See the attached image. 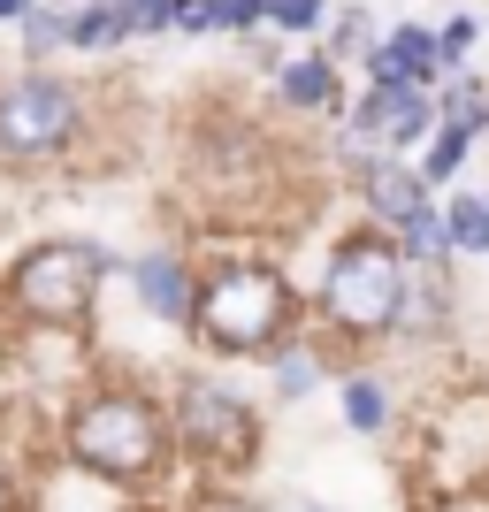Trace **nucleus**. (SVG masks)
I'll list each match as a JSON object with an SVG mask.
<instances>
[{
	"label": "nucleus",
	"mask_w": 489,
	"mask_h": 512,
	"mask_svg": "<svg viewBox=\"0 0 489 512\" xmlns=\"http://www.w3.org/2000/svg\"><path fill=\"white\" fill-rule=\"evenodd\" d=\"M54 459L77 467L85 482L146 505V497L184 482V451H176V421H169V390L138 383L130 367H92L62 390L54 413Z\"/></svg>",
	"instance_id": "nucleus-1"
},
{
	"label": "nucleus",
	"mask_w": 489,
	"mask_h": 512,
	"mask_svg": "<svg viewBox=\"0 0 489 512\" xmlns=\"http://www.w3.org/2000/svg\"><path fill=\"white\" fill-rule=\"evenodd\" d=\"M306 321H314V306H306V283L291 276V260L268 253V245H222V253L199 260V299L184 321V344L214 367H237V360L260 367Z\"/></svg>",
	"instance_id": "nucleus-2"
},
{
	"label": "nucleus",
	"mask_w": 489,
	"mask_h": 512,
	"mask_svg": "<svg viewBox=\"0 0 489 512\" xmlns=\"http://www.w3.org/2000/svg\"><path fill=\"white\" fill-rule=\"evenodd\" d=\"M413 260L398 253V237L383 222H337L314 253V283H306V306H314V329L344 344V352H390L405 337V314H413Z\"/></svg>",
	"instance_id": "nucleus-3"
},
{
	"label": "nucleus",
	"mask_w": 489,
	"mask_h": 512,
	"mask_svg": "<svg viewBox=\"0 0 489 512\" xmlns=\"http://www.w3.org/2000/svg\"><path fill=\"white\" fill-rule=\"evenodd\" d=\"M123 253L100 237H31L0 268V329L23 344H77L100 329V299Z\"/></svg>",
	"instance_id": "nucleus-4"
},
{
	"label": "nucleus",
	"mask_w": 489,
	"mask_h": 512,
	"mask_svg": "<svg viewBox=\"0 0 489 512\" xmlns=\"http://www.w3.org/2000/svg\"><path fill=\"white\" fill-rule=\"evenodd\" d=\"M100 100L85 77H62L54 62H16L0 77V176H54L85 161Z\"/></svg>",
	"instance_id": "nucleus-5"
},
{
	"label": "nucleus",
	"mask_w": 489,
	"mask_h": 512,
	"mask_svg": "<svg viewBox=\"0 0 489 512\" xmlns=\"http://www.w3.org/2000/svg\"><path fill=\"white\" fill-rule=\"evenodd\" d=\"M169 421H176V451L192 482H245L268 451V421L230 375H214V360H184L169 367Z\"/></svg>",
	"instance_id": "nucleus-6"
},
{
	"label": "nucleus",
	"mask_w": 489,
	"mask_h": 512,
	"mask_svg": "<svg viewBox=\"0 0 489 512\" xmlns=\"http://www.w3.org/2000/svg\"><path fill=\"white\" fill-rule=\"evenodd\" d=\"M413 490L421 497L489 490V375H459L436 390V413L413 436Z\"/></svg>",
	"instance_id": "nucleus-7"
},
{
	"label": "nucleus",
	"mask_w": 489,
	"mask_h": 512,
	"mask_svg": "<svg viewBox=\"0 0 489 512\" xmlns=\"http://www.w3.org/2000/svg\"><path fill=\"white\" fill-rule=\"evenodd\" d=\"M444 123V107L428 85H360V100L344 107L337 138L352 146H383V153H421V138Z\"/></svg>",
	"instance_id": "nucleus-8"
},
{
	"label": "nucleus",
	"mask_w": 489,
	"mask_h": 512,
	"mask_svg": "<svg viewBox=\"0 0 489 512\" xmlns=\"http://www.w3.org/2000/svg\"><path fill=\"white\" fill-rule=\"evenodd\" d=\"M123 283L138 314L153 329H184L192 321V299H199V253L192 245H146V253H123Z\"/></svg>",
	"instance_id": "nucleus-9"
},
{
	"label": "nucleus",
	"mask_w": 489,
	"mask_h": 512,
	"mask_svg": "<svg viewBox=\"0 0 489 512\" xmlns=\"http://www.w3.org/2000/svg\"><path fill=\"white\" fill-rule=\"evenodd\" d=\"M268 85H276V107H283V115H298V123H344V107H352L344 62L321 39H306L298 54H283Z\"/></svg>",
	"instance_id": "nucleus-10"
},
{
	"label": "nucleus",
	"mask_w": 489,
	"mask_h": 512,
	"mask_svg": "<svg viewBox=\"0 0 489 512\" xmlns=\"http://www.w3.org/2000/svg\"><path fill=\"white\" fill-rule=\"evenodd\" d=\"M344 360H352V352H344L329 329H314V321H306V329H291V337L260 360V375H268V406H306L314 390L337 383Z\"/></svg>",
	"instance_id": "nucleus-11"
},
{
	"label": "nucleus",
	"mask_w": 489,
	"mask_h": 512,
	"mask_svg": "<svg viewBox=\"0 0 489 512\" xmlns=\"http://www.w3.org/2000/svg\"><path fill=\"white\" fill-rule=\"evenodd\" d=\"M337 428L344 436H360V444H383V436H398L405 421V398L398 383H390L383 367H375V352H352V360L337 367Z\"/></svg>",
	"instance_id": "nucleus-12"
},
{
	"label": "nucleus",
	"mask_w": 489,
	"mask_h": 512,
	"mask_svg": "<svg viewBox=\"0 0 489 512\" xmlns=\"http://www.w3.org/2000/svg\"><path fill=\"white\" fill-rule=\"evenodd\" d=\"M360 85H444V46H436V23L421 16H398L383 23V39L367 46V62H360Z\"/></svg>",
	"instance_id": "nucleus-13"
},
{
	"label": "nucleus",
	"mask_w": 489,
	"mask_h": 512,
	"mask_svg": "<svg viewBox=\"0 0 489 512\" xmlns=\"http://www.w3.org/2000/svg\"><path fill=\"white\" fill-rule=\"evenodd\" d=\"M405 352H436V344H459V283L451 268H421L413 276V314H405Z\"/></svg>",
	"instance_id": "nucleus-14"
},
{
	"label": "nucleus",
	"mask_w": 489,
	"mask_h": 512,
	"mask_svg": "<svg viewBox=\"0 0 489 512\" xmlns=\"http://www.w3.org/2000/svg\"><path fill=\"white\" fill-rule=\"evenodd\" d=\"M474 146H482V130H467V123H451V115H444V123L421 138V153H413V161H421V176L436 184V192H451V184L467 176Z\"/></svg>",
	"instance_id": "nucleus-15"
},
{
	"label": "nucleus",
	"mask_w": 489,
	"mask_h": 512,
	"mask_svg": "<svg viewBox=\"0 0 489 512\" xmlns=\"http://www.w3.org/2000/svg\"><path fill=\"white\" fill-rule=\"evenodd\" d=\"M390 237H398V253L413 260V268H459V253H451V230H444V199L413 207Z\"/></svg>",
	"instance_id": "nucleus-16"
},
{
	"label": "nucleus",
	"mask_w": 489,
	"mask_h": 512,
	"mask_svg": "<svg viewBox=\"0 0 489 512\" xmlns=\"http://www.w3.org/2000/svg\"><path fill=\"white\" fill-rule=\"evenodd\" d=\"M375 39H383V16H375V0H337V16L321 23V46H329L344 69H360Z\"/></svg>",
	"instance_id": "nucleus-17"
},
{
	"label": "nucleus",
	"mask_w": 489,
	"mask_h": 512,
	"mask_svg": "<svg viewBox=\"0 0 489 512\" xmlns=\"http://www.w3.org/2000/svg\"><path fill=\"white\" fill-rule=\"evenodd\" d=\"M444 230H451V253L459 260H489V192L451 184L444 192Z\"/></svg>",
	"instance_id": "nucleus-18"
},
{
	"label": "nucleus",
	"mask_w": 489,
	"mask_h": 512,
	"mask_svg": "<svg viewBox=\"0 0 489 512\" xmlns=\"http://www.w3.org/2000/svg\"><path fill=\"white\" fill-rule=\"evenodd\" d=\"M115 46H130V23L115 0H77L69 8V54H115Z\"/></svg>",
	"instance_id": "nucleus-19"
},
{
	"label": "nucleus",
	"mask_w": 489,
	"mask_h": 512,
	"mask_svg": "<svg viewBox=\"0 0 489 512\" xmlns=\"http://www.w3.org/2000/svg\"><path fill=\"white\" fill-rule=\"evenodd\" d=\"M69 8H77V0H39V8L16 23L23 62H62L69 54Z\"/></svg>",
	"instance_id": "nucleus-20"
},
{
	"label": "nucleus",
	"mask_w": 489,
	"mask_h": 512,
	"mask_svg": "<svg viewBox=\"0 0 489 512\" xmlns=\"http://www.w3.org/2000/svg\"><path fill=\"white\" fill-rule=\"evenodd\" d=\"M436 107H444L451 123H467V130H482V138H489V85L474 77L467 62L444 69V85H436Z\"/></svg>",
	"instance_id": "nucleus-21"
},
{
	"label": "nucleus",
	"mask_w": 489,
	"mask_h": 512,
	"mask_svg": "<svg viewBox=\"0 0 489 512\" xmlns=\"http://www.w3.org/2000/svg\"><path fill=\"white\" fill-rule=\"evenodd\" d=\"M337 16V0H268V31L276 39H321V23Z\"/></svg>",
	"instance_id": "nucleus-22"
},
{
	"label": "nucleus",
	"mask_w": 489,
	"mask_h": 512,
	"mask_svg": "<svg viewBox=\"0 0 489 512\" xmlns=\"http://www.w3.org/2000/svg\"><path fill=\"white\" fill-rule=\"evenodd\" d=\"M436 46H444V69H459V62L474 54V46H482V16H474V8L444 16V23H436Z\"/></svg>",
	"instance_id": "nucleus-23"
},
{
	"label": "nucleus",
	"mask_w": 489,
	"mask_h": 512,
	"mask_svg": "<svg viewBox=\"0 0 489 512\" xmlns=\"http://www.w3.org/2000/svg\"><path fill=\"white\" fill-rule=\"evenodd\" d=\"M130 23V39H169L176 31V0H115Z\"/></svg>",
	"instance_id": "nucleus-24"
},
{
	"label": "nucleus",
	"mask_w": 489,
	"mask_h": 512,
	"mask_svg": "<svg viewBox=\"0 0 489 512\" xmlns=\"http://www.w3.org/2000/svg\"><path fill=\"white\" fill-rule=\"evenodd\" d=\"M230 23V0H176V31L184 39H222Z\"/></svg>",
	"instance_id": "nucleus-25"
},
{
	"label": "nucleus",
	"mask_w": 489,
	"mask_h": 512,
	"mask_svg": "<svg viewBox=\"0 0 489 512\" xmlns=\"http://www.w3.org/2000/svg\"><path fill=\"white\" fill-rule=\"evenodd\" d=\"M268 31V0H230V23H222V39H253Z\"/></svg>",
	"instance_id": "nucleus-26"
},
{
	"label": "nucleus",
	"mask_w": 489,
	"mask_h": 512,
	"mask_svg": "<svg viewBox=\"0 0 489 512\" xmlns=\"http://www.w3.org/2000/svg\"><path fill=\"white\" fill-rule=\"evenodd\" d=\"M0 512H31V482H23L8 459H0Z\"/></svg>",
	"instance_id": "nucleus-27"
},
{
	"label": "nucleus",
	"mask_w": 489,
	"mask_h": 512,
	"mask_svg": "<svg viewBox=\"0 0 489 512\" xmlns=\"http://www.w3.org/2000/svg\"><path fill=\"white\" fill-rule=\"evenodd\" d=\"M31 8H39V0H0V23H23Z\"/></svg>",
	"instance_id": "nucleus-28"
},
{
	"label": "nucleus",
	"mask_w": 489,
	"mask_h": 512,
	"mask_svg": "<svg viewBox=\"0 0 489 512\" xmlns=\"http://www.w3.org/2000/svg\"><path fill=\"white\" fill-rule=\"evenodd\" d=\"M291 512H337V505H321V497H291Z\"/></svg>",
	"instance_id": "nucleus-29"
}]
</instances>
